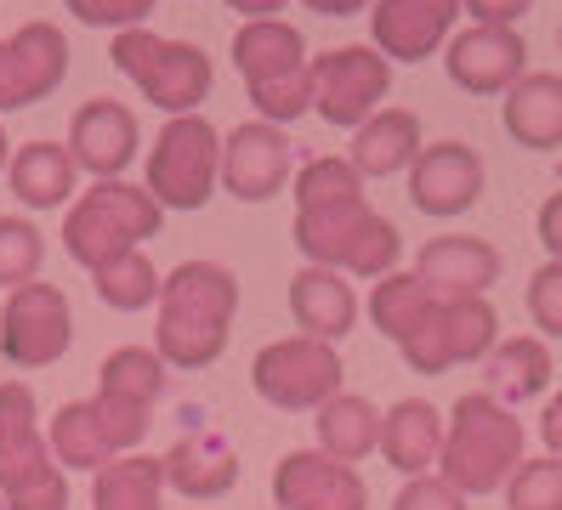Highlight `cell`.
I'll list each match as a JSON object with an SVG mask.
<instances>
[{"label":"cell","mask_w":562,"mask_h":510,"mask_svg":"<svg viewBox=\"0 0 562 510\" xmlns=\"http://www.w3.org/2000/svg\"><path fill=\"white\" fill-rule=\"evenodd\" d=\"M239 318V279L222 261H182L159 284L154 352L171 369H211Z\"/></svg>","instance_id":"obj_1"},{"label":"cell","mask_w":562,"mask_h":510,"mask_svg":"<svg viewBox=\"0 0 562 510\" xmlns=\"http://www.w3.org/2000/svg\"><path fill=\"white\" fill-rule=\"evenodd\" d=\"M517 465H522V420L494 392H467L443 420L438 476L467 499H483L501 494Z\"/></svg>","instance_id":"obj_2"},{"label":"cell","mask_w":562,"mask_h":510,"mask_svg":"<svg viewBox=\"0 0 562 510\" xmlns=\"http://www.w3.org/2000/svg\"><path fill=\"white\" fill-rule=\"evenodd\" d=\"M234 63L245 75V97L268 125H290L313 109V57L302 29L284 18H250L234 29Z\"/></svg>","instance_id":"obj_3"},{"label":"cell","mask_w":562,"mask_h":510,"mask_svg":"<svg viewBox=\"0 0 562 510\" xmlns=\"http://www.w3.org/2000/svg\"><path fill=\"white\" fill-rule=\"evenodd\" d=\"M295 250L313 267H336L347 279H386L398 272L404 238L370 199H341V204H313L295 211Z\"/></svg>","instance_id":"obj_4"},{"label":"cell","mask_w":562,"mask_h":510,"mask_svg":"<svg viewBox=\"0 0 562 510\" xmlns=\"http://www.w3.org/2000/svg\"><path fill=\"white\" fill-rule=\"evenodd\" d=\"M159 199L137 182H91V193H80L63 216V250L69 261H80L86 272H97L103 261L125 256V250H143L148 238H159Z\"/></svg>","instance_id":"obj_5"},{"label":"cell","mask_w":562,"mask_h":510,"mask_svg":"<svg viewBox=\"0 0 562 510\" xmlns=\"http://www.w3.org/2000/svg\"><path fill=\"white\" fill-rule=\"evenodd\" d=\"M0 505L69 510V476L46 449L35 392L23 381H0Z\"/></svg>","instance_id":"obj_6"},{"label":"cell","mask_w":562,"mask_h":510,"mask_svg":"<svg viewBox=\"0 0 562 510\" xmlns=\"http://www.w3.org/2000/svg\"><path fill=\"white\" fill-rule=\"evenodd\" d=\"M109 57L165 120L200 114V102L216 86V68H211V57L200 46H193V41H165V34H154L148 23L143 29H120Z\"/></svg>","instance_id":"obj_7"},{"label":"cell","mask_w":562,"mask_h":510,"mask_svg":"<svg viewBox=\"0 0 562 510\" xmlns=\"http://www.w3.org/2000/svg\"><path fill=\"white\" fill-rule=\"evenodd\" d=\"M159 211H205L222 188V131L205 114L165 120L148 148V182Z\"/></svg>","instance_id":"obj_8"},{"label":"cell","mask_w":562,"mask_h":510,"mask_svg":"<svg viewBox=\"0 0 562 510\" xmlns=\"http://www.w3.org/2000/svg\"><path fill=\"white\" fill-rule=\"evenodd\" d=\"M341 381H347L341 352L329 347V340H313V335L268 340L250 363L256 397L284 408V415H318V408L341 392Z\"/></svg>","instance_id":"obj_9"},{"label":"cell","mask_w":562,"mask_h":510,"mask_svg":"<svg viewBox=\"0 0 562 510\" xmlns=\"http://www.w3.org/2000/svg\"><path fill=\"white\" fill-rule=\"evenodd\" d=\"M501 347V318H494L488 295L477 301H432L426 318L415 324L409 340H398V352L415 374H449L454 363H477Z\"/></svg>","instance_id":"obj_10"},{"label":"cell","mask_w":562,"mask_h":510,"mask_svg":"<svg viewBox=\"0 0 562 510\" xmlns=\"http://www.w3.org/2000/svg\"><path fill=\"white\" fill-rule=\"evenodd\" d=\"M392 91V63L375 46H336L313 57V114L336 131H358Z\"/></svg>","instance_id":"obj_11"},{"label":"cell","mask_w":562,"mask_h":510,"mask_svg":"<svg viewBox=\"0 0 562 510\" xmlns=\"http://www.w3.org/2000/svg\"><path fill=\"white\" fill-rule=\"evenodd\" d=\"M75 340V306L57 284H23L0 306V358L12 369H46L69 352Z\"/></svg>","instance_id":"obj_12"},{"label":"cell","mask_w":562,"mask_h":510,"mask_svg":"<svg viewBox=\"0 0 562 510\" xmlns=\"http://www.w3.org/2000/svg\"><path fill=\"white\" fill-rule=\"evenodd\" d=\"M69 80V34L57 23H23L0 41V114L35 109Z\"/></svg>","instance_id":"obj_13"},{"label":"cell","mask_w":562,"mask_h":510,"mask_svg":"<svg viewBox=\"0 0 562 510\" xmlns=\"http://www.w3.org/2000/svg\"><path fill=\"white\" fill-rule=\"evenodd\" d=\"M63 148H69V159L86 170V177L114 182V177H125V170L137 165L143 125H137V114H131L125 102H114V97H91V102H80V109H75Z\"/></svg>","instance_id":"obj_14"},{"label":"cell","mask_w":562,"mask_h":510,"mask_svg":"<svg viewBox=\"0 0 562 510\" xmlns=\"http://www.w3.org/2000/svg\"><path fill=\"white\" fill-rule=\"evenodd\" d=\"M528 46L517 29H494V23H472L449 34L443 46V68L449 80L467 91V97H506L522 75H528Z\"/></svg>","instance_id":"obj_15"},{"label":"cell","mask_w":562,"mask_h":510,"mask_svg":"<svg viewBox=\"0 0 562 510\" xmlns=\"http://www.w3.org/2000/svg\"><path fill=\"white\" fill-rule=\"evenodd\" d=\"M284 177H290V136H284V125L250 120V125H234L222 136V188L234 193L239 204L279 199Z\"/></svg>","instance_id":"obj_16"},{"label":"cell","mask_w":562,"mask_h":510,"mask_svg":"<svg viewBox=\"0 0 562 510\" xmlns=\"http://www.w3.org/2000/svg\"><path fill=\"white\" fill-rule=\"evenodd\" d=\"M273 505L279 510H370L363 476L324 449H290L273 465Z\"/></svg>","instance_id":"obj_17"},{"label":"cell","mask_w":562,"mask_h":510,"mask_svg":"<svg viewBox=\"0 0 562 510\" xmlns=\"http://www.w3.org/2000/svg\"><path fill=\"white\" fill-rule=\"evenodd\" d=\"M483 159L477 148L467 143H432V148H420L415 165H409V204L420 216H467L472 204L483 199Z\"/></svg>","instance_id":"obj_18"},{"label":"cell","mask_w":562,"mask_h":510,"mask_svg":"<svg viewBox=\"0 0 562 510\" xmlns=\"http://www.w3.org/2000/svg\"><path fill=\"white\" fill-rule=\"evenodd\" d=\"M501 250L488 238H472V233H443V238H426L420 245V284L432 290L438 301H477L501 284Z\"/></svg>","instance_id":"obj_19"},{"label":"cell","mask_w":562,"mask_h":510,"mask_svg":"<svg viewBox=\"0 0 562 510\" xmlns=\"http://www.w3.org/2000/svg\"><path fill=\"white\" fill-rule=\"evenodd\" d=\"M460 18V0H375L370 12V34L375 52L386 63H420L449 46Z\"/></svg>","instance_id":"obj_20"},{"label":"cell","mask_w":562,"mask_h":510,"mask_svg":"<svg viewBox=\"0 0 562 510\" xmlns=\"http://www.w3.org/2000/svg\"><path fill=\"white\" fill-rule=\"evenodd\" d=\"M290 318H295V329L302 335H313V340H347L352 335V324H358V295H352V284H347V272H336V267H302L290 279Z\"/></svg>","instance_id":"obj_21"},{"label":"cell","mask_w":562,"mask_h":510,"mask_svg":"<svg viewBox=\"0 0 562 510\" xmlns=\"http://www.w3.org/2000/svg\"><path fill=\"white\" fill-rule=\"evenodd\" d=\"M159 460H165V488H177L182 499H200V505L234 494V483H239V454L216 431H188Z\"/></svg>","instance_id":"obj_22"},{"label":"cell","mask_w":562,"mask_h":510,"mask_svg":"<svg viewBox=\"0 0 562 510\" xmlns=\"http://www.w3.org/2000/svg\"><path fill=\"white\" fill-rule=\"evenodd\" d=\"M381 454L398 476H432L443 454V415L420 397H404L381 415Z\"/></svg>","instance_id":"obj_23"},{"label":"cell","mask_w":562,"mask_h":510,"mask_svg":"<svg viewBox=\"0 0 562 510\" xmlns=\"http://www.w3.org/2000/svg\"><path fill=\"white\" fill-rule=\"evenodd\" d=\"M501 125L517 148H562V75H522L501 102Z\"/></svg>","instance_id":"obj_24"},{"label":"cell","mask_w":562,"mask_h":510,"mask_svg":"<svg viewBox=\"0 0 562 510\" xmlns=\"http://www.w3.org/2000/svg\"><path fill=\"white\" fill-rule=\"evenodd\" d=\"M420 154V120L409 109H381L352 131V170L358 177H398Z\"/></svg>","instance_id":"obj_25"},{"label":"cell","mask_w":562,"mask_h":510,"mask_svg":"<svg viewBox=\"0 0 562 510\" xmlns=\"http://www.w3.org/2000/svg\"><path fill=\"white\" fill-rule=\"evenodd\" d=\"M75 177L80 165L69 159L63 143H23L7 165V182H12V199L29 204V211H57V204L75 199Z\"/></svg>","instance_id":"obj_26"},{"label":"cell","mask_w":562,"mask_h":510,"mask_svg":"<svg viewBox=\"0 0 562 510\" xmlns=\"http://www.w3.org/2000/svg\"><path fill=\"white\" fill-rule=\"evenodd\" d=\"M313 431H318V449L341 465H358L381 449V408L358 392H336L318 415H313Z\"/></svg>","instance_id":"obj_27"},{"label":"cell","mask_w":562,"mask_h":510,"mask_svg":"<svg viewBox=\"0 0 562 510\" xmlns=\"http://www.w3.org/2000/svg\"><path fill=\"white\" fill-rule=\"evenodd\" d=\"M91 510H165V460L159 454H120L97 471Z\"/></svg>","instance_id":"obj_28"},{"label":"cell","mask_w":562,"mask_h":510,"mask_svg":"<svg viewBox=\"0 0 562 510\" xmlns=\"http://www.w3.org/2000/svg\"><path fill=\"white\" fill-rule=\"evenodd\" d=\"M488 392L501 397L506 408L546 397L551 392V352H546V340H535V335L501 340V347L488 352Z\"/></svg>","instance_id":"obj_29"},{"label":"cell","mask_w":562,"mask_h":510,"mask_svg":"<svg viewBox=\"0 0 562 510\" xmlns=\"http://www.w3.org/2000/svg\"><path fill=\"white\" fill-rule=\"evenodd\" d=\"M159 267L148 261V250H125L114 261H103L91 272V290L103 306H114V313H143V306H159Z\"/></svg>","instance_id":"obj_30"},{"label":"cell","mask_w":562,"mask_h":510,"mask_svg":"<svg viewBox=\"0 0 562 510\" xmlns=\"http://www.w3.org/2000/svg\"><path fill=\"white\" fill-rule=\"evenodd\" d=\"M432 301L438 295L420 284V272H386V279H375V290H370V324L398 347V340L415 335V324L426 318Z\"/></svg>","instance_id":"obj_31"},{"label":"cell","mask_w":562,"mask_h":510,"mask_svg":"<svg viewBox=\"0 0 562 510\" xmlns=\"http://www.w3.org/2000/svg\"><path fill=\"white\" fill-rule=\"evenodd\" d=\"M46 449L63 471H103L114 454H109V442L103 431H97V415H91V403H63L57 408V420L46 426Z\"/></svg>","instance_id":"obj_32"},{"label":"cell","mask_w":562,"mask_h":510,"mask_svg":"<svg viewBox=\"0 0 562 510\" xmlns=\"http://www.w3.org/2000/svg\"><path fill=\"white\" fill-rule=\"evenodd\" d=\"M165 363L154 347H114L103 358V369H97V392H114V397H131V403H148L165 392Z\"/></svg>","instance_id":"obj_33"},{"label":"cell","mask_w":562,"mask_h":510,"mask_svg":"<svg viewBox=\"0 0 562 510\" xmlns=\"http://www.w3.org/2000/svg\"><path fill=\"white\" fill-rule=\"evenodd\" d=\"M46 267V233L29 216H0V290H23L35 284Z\"/></svg>","instance_id":"obj_34"},{"label":"cell","mask_w":562,"mask_h":510,"mask_svg":"<svg viewBox=\"0 0 562 510\" xmlns=\"http://www.w3.org/2000/svg\"><path fill=\"white\" fill-rule=\"evenodd\" d=\"M341 199H363V177L352 170V159H307L295 170V211L341 204Z\"/></svg>","instance_id":"obj_35"},{"label":"cell","mask_w":562,"mask_h":510,"mask_svg":"<svg viewBox=\"0 0 562 510\" xmlns=\"http://www.w3.org/2000/svg\"><path fill=\"white\" fill-rule=\"evenodd\" d=\"M91 415H97V431H103L109 454H137V442L148 437V403H131V397H114V392H97L86 397Z\"/></svg>","instance_id":"obj_36"},{"label":"cell","mask_w":562,"mask_h":510,"mask_svg":"<svg viewBox=\"0 0 562 510\" xmlns=\"http://www.w3.org/2000/svg\"><path fill=\"white\" fill-rule=\"evenodd\" d=\"M506 510H562V460H522L506 483Z\"/></svg>","instance_id":"obj_37"},{"label":"cell","mask_w":562,"mask_h":510,"mask_svg":"<svg viewBox=\"0 0 562 510\" xmlns=\"http://www.w3.org/2000/svg\"><path fill=\"white\" fill-rule=\"evenodd\" d=\"M528 318L551 340H562V261L535 267V279H528Z\"/></svg>","instance_id":"obj_38"},{"label":"cell","mask_w":562,"mask_h":510,"mask_svg":"<svg viewBox=\"0 0 562 510\" xmlns=\"http://www.w3.org/2000/svg\"><path fill=\"white\" fill-rule=\"evenodd\" d=\"M86 29H143L148 12H154V0H63Z\"/></svg>","instance_id":"obj_39"},{"label":"cell","mask_w":562,"mask_h":510,"mask_svg":"<svg viewBox=\"0 0 562 510\" xmlns=\"http://www.w3.org/2000/svg\"><path fill=\"white\" fill-rule=\"evenodd\" d=\"M392 510H467V494L449 488L443 476H409L392 499Z\"/></svg>","instance_id":"obj_40"},{"label":"cell","mask_w":562,"mask_h":510,"mask_svg":"<svg viewBox=\"0 0 562 510\" xmlns=\"http://www.w3.org/2000/svg\"><path fill=\"white\" fill-rule=\"evenodd\" d=\"M472 12V23H494V29H512L517 18L535 12V0H460Z\"/></svg>","instance_id":"obj_41"},{"label":"cell","mask_w":562,"mask_h":510,"mask_svg":"<svg viewBox=\"0 0 562 510\" xmlns=\"http://www.w3.org/2000/svg\"><path fill=\"white\" fill-rule=\"evenodd\" d=\"M535 233H540V245L551 250V261H562V188L540 204V216H535Z\"/></svg>","instance_id":"obj_42"},{"label":"cell","mask_w":562,"mask_h":510,"mask_svg":"<svg viewBox=\"0 0 562 510\" xmlns=\"http://www.w3.org/2000/svg\"><path fill=\"white\" fill-rule=\"evenodd\" d=\"M540 442H546V454L562 460V392L546 397V415H540Z\"/></svg>","instance_id":"obj_43"},{"label":"cell","mask_w":562,"mask_h":510,"mask_svg":"<svg viewBox=\"0 0 562 510\" xmlns=\"http://www.w3.org/2000/svg\"><path fill=\"white\" fill-rule=\"evenodd\" d=\"M370 7H375V0H307V12H318V18H358Z\"/></svg>","instance_id":"obj_44"},{"label":"cell","mask_w":562,"mask_h":510,"mask_svg":"<svg viewBox=\"0 0 562 510\" xmlns=\"http://www.w3.org/2000/svg\"><path fill=\"white\" fill-rule=\"evenodd\" d=\"M284 7H290V0H227V12H239L245 23L250 18H279Z\"/></svg>","instance_id":"obj_45"},{"label":"cell","mask_w":562,"mask_h":510,"mask_svg":"<svg viewBox=\"0 0 562 510\" xmlns=\"http://www.w3.org/2000/svg\"><path fill=\"white\" fill-rule=\"evenodd\" d=\"M12 165V143H7V131H0V170Z\"/></svg>","instance_id":"obj_46"},{"label":"cell","mask_w":562,"mask_h":510,"mask_svg":"<svg viewBox=\"0 0 562 510\" xmlns=\"http://www.w3.org/2000/svg\"><path fill=\"white\" fill-rule=\"evenodd\" d=\"M557 41H562V34H557Z\"/></svg>","instance_id":"obj_47"},{"label":"cell","mask_w":562,"mask_h":510,"mask_svg":"<svg viewBox=\"0 0 562 510\" xmlns=\"http://www.w3.org/2000/svg\"><path fill=\"white\" fill-rule=\"evenodd\" d=\"M0 510H7V505H0Z\"/></svg>","instance_id":"obj_48"}]
</instances>
